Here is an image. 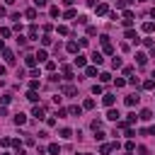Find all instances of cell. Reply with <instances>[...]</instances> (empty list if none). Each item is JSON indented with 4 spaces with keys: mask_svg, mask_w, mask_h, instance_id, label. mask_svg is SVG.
Wrapping results in <instances>:
<instances>
[{
    "mask_svg": "<svg viewBox=\"0 0 155 155\" xmlns=\"http://www.w3.org/2000/svg\"><path fill=\"white\" fill-rule=\"evenodd\" d=\"M48 153H51V155H61V145H58V143H51V145H48Z\"/></svg>",
    "mask_w": 155,
    "mask_h": 155,
    "instance_id": "cell-23",
    "label": "cell"
},
{
    "mask_svg": "<svg viewBox=\"0 0 155 155\" xmlns=\"http://www.w3.org/2000/svg\"><path fill=\"white\" fill-rule=\"evenodd\" d=\"M121 24H124L126 29H131V24H133V19H121Z\"/></svg>",
    "mask_w": 155,
    "mask_h": 155,
    "instance_id": "cell-45",
    "label": "cell"
},
{
    "mask_svg": "<svg viewBox=\"0 0 155 155\" xmlns=\"http://www.w3.org/2000/svg\"><path fill=\"white\" fill-rule=\"evenodd\" d=\"M85 75H87V78H94V75H97V65H87V68H85Z\"/></svg>",
    "mask_w": 155,
    "mask_h": 155,
    "instance_id": "cell-21",
    "label": "cell"
},
{
    "mask_svg": "<svg viewBox=\"0 0 155 155\" xmlns=\"http://www.w3.org/2000/svg\"><path fill=\"white\" fill-rule=\"evenodd\" d=\"M48 15H51V17H58V15H61V10L53 5V7H48Z\"/></svg>",
    "mask_w": 155,
    "mask_h": 155,
    "instance_id": "cell-29",
    "label": "cell"
},
{
    "mask_svg": "<svg viewBox=\"0 0 155 155\" xmlns=\"http://www.w3.org/2000/svg\"><path fill=\"white\" fill-rule=\"evenodd\" d=\"M97 34V27H87V36H94Z\"/></svg>",
    "mask_w": 155,
    "mask_h": 155,
    "instance_id": "cell-46",
    "label": "cell"
},
{
    "mask_svg": "<svg viewBox=\"0 0 155 155\" xmlns=\"http://www.w3.org/2000/svg\"><path fill=\"white\" fill-rule=\"evenodd\" d=\"M44 65H46V70H48V73H53V70H56V63H53V61H46Z\"/></svg>",
    "mask_w": 155,
    "mask_h": 155,
    "instance_id": "cell-32",
    "label": "cell"
},
{
    "mask_svg": "<svg viewBox=\"0 0 155 155\" xmlns=\"http://www.w3.org/2000/svg\"><path fill=\"white\" fill-rule=\"evenodd\" d=\"M102 102L104 107H114V94H102Z\"/></svg>",
    "mask_w": 155,
    "mask_h": 155,
    "instance_id": "cell-13",
    "label": "cell"
},
{
    "mask_svg": "<svg viewBox=\"0 0 155 155\" xmlns=\"http://www.w3.org/2000/svg\"><path fill=\"white\" fill-rule=\"evenodd\" d=\"M133 136H136V131H133L131 126H126V138H133Z\"/></svg>",
    "mask_w": 155,
    "mask_h": 155,
    "instance_id": "cell-43",
    "label": "cell"
},
{
    "mask_svg": "<svg viewBox=\"0 0 155 155\" xmlns=\"http://www.w3.org/2000/svg\"><path fill=\"white\" fill-rule=\"evenodd\" d=\"M27 99H29V102H39V94H36V90H29V92H27Z\"/></svg>",
    "mask_w": 155,
    "mask_h": 155,
    "instance_id": "cell-25",
    "label": "cell"
},
{
    "mask_svg": "<svg viewBox=\"0 0 155 155\" xmlns=\"http://www.w3.org/2000/svg\"><path fill=\"white\" fill-rule=\"evenodd\" d=\"M138 99H140L138 94H128V97H126V107H136V104H138Z\"/></svg>",
    "mask_w": 155,
    "mask_h": 155,
    "instance_id": "cell-11",
    "label": "cell"
},
{
    "mask_svg": "<svg viewBox=\"0 0 155 155\" xmlns=\"http://www.w3.org/2000/svg\"><path fill=\"white\" fill-rule=\"evenodd\" d=\"M114 148H119V143H102V145H99V153L107 155V153H111Z\"/></svg>",
    "mask_w": 155,
    "mask_h": 155,
    "instance_id": "cell-5",
    "label": "cell"
},
{
    "mask_svg": "<svg viewBox=\"0 0 155 155\" xmlns=\"http://www.w3.org/2000/svg\"><path fill=\"white\" fill-rule=\"evenodd\" d=\"M92 94H102V85H92Z\"/></svg>",
    "mask_w": 155,
    "mask_h": 155,
    "instance_id": "cell-41",
    "label": "cell"
},
{
    "mask_svg": "<svg viewBox=\"0 0 155 155\" xmlns=\"http://www.w3.org/2000/svg\"><path fill=\"white\" fill-rule=\"evenodd\" d=\"M24 17H27V19H36V7H29V10H24Z\"/></svg>",
    "mask_w": 155,
    "mask_h": 155,
    "instance_id": "cell-17",
    "label": "cell"
},
{
    "mask_svg": "<svg viewBox=\"0 0 155 155\" xmlns=\"http://www.w3.org/2000/svg\"><path fill=\"white\" fill-rule=\"evenodd\" d=\"M73 2H75V0H63V5H65V7H70Z\"/></svg>",
    "mask_w": 155,
    "mask_h": 155,
    "instance_id": "cell-49",
    "label": "cell"
},
{
    "mask_svg": "<svg viewBox=\"0 0 155 155\" xmlns=\"http://www.w3.org/2000/svg\"><path fill=\"white\" fill-rule=\"evenodd\" d=\"M0 102H2V104H10V102H12V94H2Z\"/></svg>",
    "mask_w": 155,
    "mask_h": 155,
    "instance_id": "cell-39",
    "label": "cell"
},
{
    "mask_svg": "<svg viewBox=\"0 0 155 155\" xmlns=\"http://www.w3.org/2000/svg\"><path fill=\"white\" fill-rule=\"evenodd\" d=\"M65 51H68V53H78V44H75V41H68V44H65Z\"/></svg>",
    "mask_w": 155,
    "mask_h": 155,
    "instance_id": "cell-19",
    "label": "cell"
},
{
    "mask_svg": "<svg viewBox=\"0 0 155 155\" xmlns=\"http://www.w3.org/2000/svg\"><path fill=\"white\" fill-rule=\"evenodd\" d=\"M99 128H102V121L94 119V121H92V131H99Z\"/></svg>",
    "mask_w": 155,
    "mask_h": 155,
    "instance_id": "cell-42",
    "label": "cell"
},
{
    "mask_svg": "<svg viewBox=\"0 0 155 155\" xmlns=\"http://www.w3.org/2000/svg\"><path fill=\"white\" fill-rule=\"evenodd\" d=\"M12 121H15L17 126H24V124H27V114H22V111H19V114H15V119H12Z\"/></svg>",
    "mask_w": 155,
    "mask_h": 155,
    "instance_id": "cell-8",
    "label": "cell"
},
{
    "mask_svg": "<svg viewBox=\"0 0 155 155\" xmlns=\"http://www.w3.org/2000/svg\"><path fill=\"white\" fill-rule=\"evenodd\" d=\"M128 155H131V153H128Z\"/></svg>",
    "mask_w": 155,
    "mask_h": 155,
    "instance_id": "cell-59",
    "label": "cell"
},
{
    "mask_svg": "<svg viewBox=\"0 0 155 155\" xmlns=\"http://www.w3.org/2000/svg\"><path fill=\"white\" fill-rule=\"evenodd\" d=\"M29 90H39V80H31L29 82Z\"/></svg>",
    "mask_w": 155,
    "mask_h": 155,
    "instance_id": "cell-47",
    "label": "cell"
},
{
    "mask_svg": "<svg viewBox=\"0 0 155 155\" xmlns=\"http://www.w3.org/2000/svg\"><path fill=\"white\" fill-rule=\"evenodd\" d=\"M2 155H10V153H2Z\"/></svg>",
    "mask_w": 155,
    "mask_h": 155,
    "instance_id": "cell-56",
    "label": "cell"
},
{
    "mask_svg": "<svg viewBox=\"0 0 155 155\" xmlns=\"http://www.w3.org/2000/svg\"><path fill=\"white\" fill-rule=\"evenodd\" d=\"M0 75H5V65H0Z\"/></svg>",
    "mask_w": 155,
    "mask_h": 155,
    "instance_id": "cell-52",
    "label": "cell"
},
{
    "mask_svg": "<svg viewBox=\"0 0 155 155\" xmlns=\"http://www.w3.org/2000/svg\"><path fill=\"white\" fill-rule=\"evenodd\" d=\"M150 17H153V19H155V7H153V10H150Z\"/></svg>",
    "mask_w": 155,
    "mask_h": 155,
    "instance_id": "cell-54",
    "label": "cell"
},
{
    "mask_svg": "<svg viewBox=\"0 0 155 155\" xmlns=\"http://www.w3.org/2000/svg\"><path fill=\"white\" fill-rule=\"evenodd\" d=\"M2 58H5V63H7V65H15V61H17V58H15V53H12V51H7V48L2 51Z\"/></svg>",
    "mask_w": 155,
    "mask_h": 155,
    "instance_id": "cell-6",
    "label": "cell"
},
{
    "mask_svg": "<svg viewBox=\"0 0 155 155\" xmlns=\"http://www.w3.org/2000/svg\"><path fill=\"white\" fill-rule=\"evenodd\" d=\"M124 19H133V12L131 10H124Z\"/></svg>",
    "mask_w": 155,
    "mask_h": 155,
    "instance_id": "cell-44",
    "label": "cell"
},
{
    "mask_svg": "<svg viewBox=\"0 0 155 155\" xmlns=\"http://www.w3.org/2000/svg\"><path fill=\"white\" fill-rule=\"evenodd\" d=\"M10 34H12V31H10V29H7V27H2V29H0V36H2V39H7V36H10Z\"/></svg>",
    "mask_w": 155,
    "mask_h": 155,
    "instance_id": "cell-37",
    "label": "cell"
},
{
    "mask_svg": "<svg viewBox=\"0 0 155 155\" xmlns=\"http://www.w3.org/2000/svg\"><path fill=\"white\" fill-rule=\"evenodd\" d=\"M119 116H121V114H119L116 109H109V111H107V119H109V121H119Z\"/></svg>",
    "mask_w": 155,
    "mask_h": 155,
    "instance_id": "cell-15",
    "label": "cell"
},
{
    "mask_svg": "<svg viewBox=\"0 0 155 155\" xmlns=\"http://www.w3.org/2000/svg\"><path fill=\"white\" fill-rule=\"evenodd\" d=\"M126 124H128V126H131V124H136V114H133V111H131V114H126Z\"/></svg>",
    "mask_w": 155,
    "mask_h": 155,
    "instance_id": "cell-34",
    "label": "cell"
},
{
    "mask_svg": "<svg viewBox=\"0 0 155 155\" xmlns=\"http://www.w3.org/2000/svg\"><path fill=\"white\" fill-rule=\"evenodd\" d=\"M124 36H126L128 41H133V44H140V36H138L133 29H126V31H124Z\"/></svg>",
    "mask_w": 155,
    "mask_h": 155,
    "instance_id": "cell-4",
    "label": "cell"
},
{
    "mask_svg": "<svg viewBox=\"0 0 155 155\" xmlns=\"http://www.w3.org/2000/svg\"><path fill=\"white\" fill-rule=\"evenodd\" d=\"M140 2H145V0H140Z\"/></svg>",
    "mask_w": 155,
    "mask_h": 155,
    "instance_id": "cell-58",
    "label": "cell"
},
{
    "mask_svg": "<svg viewBox=\"0 0 155 155\" xmlns=\"http://www.w3.org/2000/svg\"><path fill=\"white\" fill-rule=\"evenodd\" d=\"M85 63H87V58L78 53V56H75V65H78V68H85Z\"/></svg>",
    "mask_w": 155,
    "mask_h": 155,
    "instance_id": "cell-20",
    "label": "cell"
},
{
    "mask_svg": "<svg viewBox=\"0 0 155 155\" xmlns=\"http://www.w3.org/2000/svg\"><path fill=\"white\" fill-rule=\"evenodd\" d=\"M31 116H34V119H46V116H44V107H34Z\"/></svg>",
    "mask_w": 155,
    "mask_h": 155,
    "instance_id": "cell-14",
    "label": "cell"
},
{
    "mask_svg": "<svg viewBox=\"0 0 155 155\" xmlns=\"http://www.w3.org/2000/svg\"><path fill=\"white\" fill-rule=\"evenodd\" d=\"M61 136H63V138H73V131H70V128H61Z\"/></svg>",
    "mask_w": 155,
    "mask_h": 155,
    "instance_id": "cell-35",
    "label": "cell"
},
{
    "mask_svg": "<svg viewBox=\"0 0 155 155\" xmlns=\"http://www.w3.org/2000/svg\"><path fill=\"white\" fill-rule=\"evenodd\" d=\"M51 44H53V39H51L48 34H44V36H41V46H51Z\"/></svg>",
    "mask_w": 155,
    "mask_h": 155,
    "instance_id": "cell-26",
    "label": "cell"
},
{
    "mask_svg": "<svg viewBox=\"0 0 155 155\" xmlns=\"http://www.w3.org/2000/svg\"><path fill=\"white\" fill-rule=\"evenodd\" d=\"M153 87H155V80H145L143 82V90H153Z\"/></svg>",
    "mask_w": 155,
    "mask_h": 155,
    "instance_id": "cell-33",
    "label": "cell"
},
{
    "mask_svg": "<svg viewBox=\"0 0 155 155\" xmlns=\"http://www.w3.org/2000/svg\"><path fill=\"white\" fill-rule=\"evenodd\" d=\"M99 80H102V82H109L111 75H109V73H99Z\"/></svg>",
    "mask_w": 155,
    "mask_h": 155,
    "instance_id": "cell-38",
    "label": "cell"
},
{
    "mask_svg": "<svg viewBox=\"0 0 155 155\" xmlns=\"http://www.w3.org/2000/svg\"><path fill=\"white\" fill-rule=\"evenodd\" d=\"M92 63H94V65H102V63H104V56H102L99 51H94V53H92Z\"/></svg>",
    "mask_w": 155,
    "mask_h": 155,
    "instance_id": "cell-9",
    "label": "cell"
},
{
    "mask_svg": "<svg viewBox=\"0 0 155 155\" xmlns=\"http://www.w3.org/2000/svg\"><path fill=\"white\" fill-rule=\"evenodd\" d=\"M82 109H94V99H92V97L85 99V102H82Z\"/></svg>",
    "mask_w": 155,
    "mask_h": 155,
    "instance_id": "cell-27",
    "label": "cell"
},
{
    "mask_svg": "<svg viewBox=\"0 0 155 155\" xmlns=\"http://www.w3.org/2000/svg\"><path fill=\"white\" fill-rule=\"evenodd\" d=\"M0 51H5V41L2 39H0Z\"/></svg>",
    "mask_w": 155,
    "mask_h": 155,
    "instance_id": "cell-51",
    "label": "cell"
},
{
    "mask_svg": "<svg viewBox=\"0 0 155 155\" xmlns=\"http://www.w3.org/2000/svg\"><path fill=\"white\" fill-rule=\"evenodd\" d=\"M94 12H97L99 17H104V15H109V5H107V2H99V5H94Z\"/></svg>",
    "mask_w": 155,
    "mask_h": 155,
    "instance_id": "cell-3",
    "label": "cell"
},
{
    "mask_svg": "<svg viewBox=\"0 0 155 155\" xmlns=\"http://www.w3.org/2000/svg\"><path fill=\"white\" fill-rule=\"evenodd\" d=\"M128 2H131V0H116V7H121V10H126V7H128Z\"/></svg>",
    "mask_w": 155,
    "mask_h": 155,
    "instance_id": "cell-36",
    "label": "cell"
},
{
    "mask_svg": "<svg viewBox=\"0 0 155 155\" xmlns=\"http://www.w3.org/2000/svg\"><path fill=\"white\" fill-rule=\"evenodd\" d=\"M145 61H148L145 53H136V63H138V65H145Z\"/></svg>",
    "mask_w": 155,
    "mask_h": 155,
    "instance_id": "cell-24",
    "label": "cell"
},
{
    "mask_svg": "<svg viewBox=\"0 0 155 155\" xmlns=\"http://www.w3.org/2000/svg\"><path fill=\"white\" fill-rule=\"evenodd\" d=\"M2 15H5V7H2V5H0V17H2Z\"/></svg>",
    "mask_w": 155,
    "mask_h": 155,
    "instance_id": "cell-53",
    "label": "cell"
},
{
    "mask_svg": "<svg viewBox=\"0 0 155 155\" xmlns=\"http://www.w3.org/2000/svg\"><path fill=\"white\" fill-rule=\"evenodd\" d=\"M153 78H155V73H153Z\"/></svg>",
    "mask_w": 155,
    "mask_h": 155,
    "instance_id": "cell-57",
    "label": "cell"
},
{
    "mask_svg": "<svg viewBox=\"0 0 155 155\" xmlns=\"http://www.w3.org/2000/svg\"><path fill=\"white\" fill-rule=\"evenodd\" d=\"M36 63H39V61H36V56H34V53H29V56L24 58V65H27V68H34Z\"/></svg>",
    "mask_w": 155,
    "mask_h": 155,
    "instance_id": "cell-7",
    "label": "cell"
},
{
    "mask_svg": "<svg viewBox=\"0 0 155 155\" xmlns=\"http://www.w3.org/2000/svg\"><path fill=\"white\" fill-rule=\"evenodd\" d=\"M61 73H63V78H65V80H70V78H73V68H70V65H61Z\"/></svg>",
    "mask_w": 155,
    "mask_h": 155,
    "instance_id": "cell-10",
    "label": "cell"
},
{
    "mask_svg": "<svg viewBox=\"0 0 155 155\" xmlns=\"http://www.w3.org/2000/svg\"><path fill=\"white\" fill-rule=\"evenodd\" d=\"M48 0H34V7H46Z\"/></svg>",
    "mask_w": 155,
    "mask_h": 155,
    "instance_id": "cell-40",
    "label": "cell"
},
{
    "mask_svg": "<svg viewBox=\"0 0 155 155\" xmlns=\"http://www.w3.org/2000/svg\"><path fill=\"white\" fill-rule=\"evenodd\" d=\"M143 31H145V34H153V31H155V22H145V24H143Z\"/></svg>",
    "mask_w": 155,
    "mask_h": 155,
    "instance_id": "cell-18",
    "label": "cell"
},
{
    "mask_svg": "<svg viewBox=\"0 0 155 155\" xmlns=\"http://www.w3.org/2000/svg\"><path fill=\"white\" fill-rule=\"evenodd\" d=\"M133 148H136V143H133V140H131V138H128V143H126V150H128V153H131V150H133Z\"/></svg>",
    "mask_w": 155,
    "mask_h": 155,
    "instance_id": "cell-48",
    "label": "cell"
},
{
    "mask_svg": "<svg viewBox=\"0 0 155 155\" xmlns=\"http://www.w3.org/2000/svg\"><path fill=\"white\" fill-rule=\"evenodd\" d=\"M34 56H36V61H39V63H46V58H48V56H46V51H44V48H39V51H36V53H34Z\"/></svg>",
    "mask_w": 155,
    "mask_h": 155,
    "instance_id": "cell-12",
    "label": "cell"
},
{
    "mask_svg": "<svg viewBox=\"0 0 155 155\" xmlns=\"http://www.w3.org/2000/svg\"><path fill=\"white\" fill-rule=\"evenodd\" d=\"M36 34H39V29H36V24H31V27H29V36L36 39Z\"/></svg>",
    "mask_w": 155,
    "mask_h": 155,
    "instance_id": "cell-30",
    "label": "cell"
},
{
    "mask_svg": "<svg viewBox=\"0 0 155 155\" xmlns=\"http://www.w3.org/2000/svg\"><path fill=\"white\" fill-rule=\"evenodd\" d=\"M68 114H73V116H80V114H82V107H80V104H75V107H70V109H68Z\"/></svg>",
    "mask_w": 155,
    "mask_h": 155,
    "instance_id": "cell-22",
    "label": "cell"
},
{
    "mask_svg": "<svg viewBox=\"0 0 155 155\" xmlns=\"http://www.w3.org/2000/svg\"><path fill=\"white\" fill-rule=\"evenodd\" d=\"M99 41H102V48H104V53L114 56V46H111V39H109L107 34H102V36H99Z\"/></svg>",
    "mask_w": 155,
    "mask_h": 155,
    "instance_id": "cell-1",
    "label": "cell"
},
{
    "mask_svg": "<svg viewBox=\"0 0 155 155\" xmlns=\"http://www.w3.org/2000/svg\"><path fill=\"white\" fill-rule=\"evenodd\" d=\"M61 94H65V97H75L78 90H75V85H61Z\"/></svg>",
    "mask_w": 155,
    "mask_h": 155,
    "instance_id": "cell-2",
    "label": "cell"
},
{
    "mask_svg": "<svg viewBox=\"0 0 155 155\" xmlns=\"http://www.w3.org/2000/svg\"><path fill=\"white\" fill-rule=\"evenodd\" d=\"M150 56H153V58H155V46H150Z\"/></svg>",
    "mask_w": 155,
    "mask_h": 155,
    "instance_id": "cell-50",
    "label": "cell"
},
{
    "mask_svg": "<svg viewBox=\"0 0 155 155\" xmlns=\"http://www.w3.org/2000/svg\"><path fill=\"white\" fill-rule=\"evenodd\" d=\"M63 17H65V19H75V17H78V12H75V10H65V15H63Z\"/></svg>",
    "mask_w": 155,
    "mask_h": 155,
    "instance_id": "cell-28",
    "label": "cell"
},
{
    "mask_svg": "<svg viewBox=\"0 0 155 155\" xmlns=\"http://www.w3.org/2000/svg\"><path fill=\"white\" fill-rule=\"evenodd\" d=\"M138 119H143V121H150V119H153V111H150V109H143V111L138 114Z\"/></svg>",
    "mask_w": 155,
    "mask_h": 155,
    "instance_id": "cell-16",
    "label": "cell"
},
{
    "mask_svg": "<svg viewBox=\"0 0 155 155\" xmlns=\"http://www.w3.org/2000/svg\"><path fill=\"white\" fill-rule=\"evenodd\" d=\"M5 2H7V5H15V0H5Z\"/></svg>",
    "mask_w": 155,
    "mask_h": 155,
    "instance_id": "cell-55",
    "label": "cell"
},
{
    "mask_svg": "<svg viewBox=\"0 0 155 155\" xmlns=\"http://www.w3.org/2000/svg\"><path fill=\"white\" fill-rule=\"evenodd\" d=\"M111 68H121V58H119V56L111 58Z\"/></svg>",
    "mask_w": 155,
    "mask_h": 155,
    "instance_id": "cell-31",
    "label": "cell"
}]
</instances>
